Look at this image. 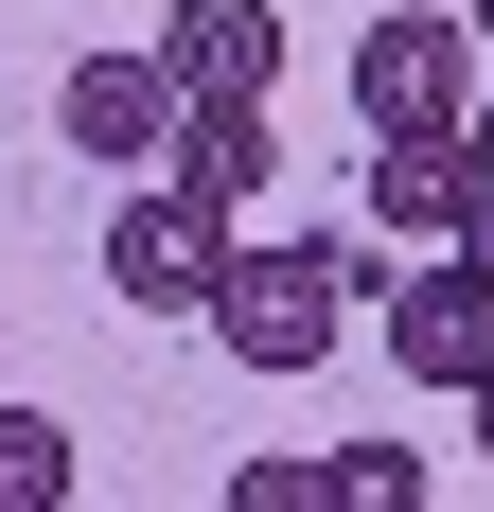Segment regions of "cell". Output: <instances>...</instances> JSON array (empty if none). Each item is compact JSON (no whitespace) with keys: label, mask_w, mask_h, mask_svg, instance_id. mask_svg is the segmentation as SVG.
<instances>
[{"label":"cell","mask_w":494,"mask_h":512,"mask_svg":"<svg viewBox=\"0 0 494 512\" xmlns=\"http://www.w3.org/2000/svg\"><path fill=\"white\" fill-rule=\"evenodd\" d=\"M353 283H371L353 248H230V265H212V301H195V318L230 336L247 371H318V354L353 336Z\"/></svg>","instance_id":"1"},{"label":"cell","mask_w":494,"mask_h":512,"mask_svg":"<svg viewBox=\"0 0 494 512\" xmlns=\"http://www.w3.org/2000/svg\"><path fill=\"white\" fill-rule=\"evenodd\" d=\"M371 336H389V371L406 389H477L494 371V265H406V283H371Z\"/></svg>","instance_id":"2"},{"label":"cell","mask_w":494,"mask_h":512,"mask_svg":"<svg viewBox=\"0 0 494 512\" xmlns=\"http://www.w3.org/2000/svg\"><path fill=\"white\" fill-rule=\"evenodd\" d=\"M212 265H230V212H195L177 177L106 212V283H124L142 318H195V301H212Z\"/></svg>","instance_id":"3"},{"label":"cell","mask_w":494,"mask_h":512,"mask_svg":"<svg viewBox=\"0 0 494 512\" xmlns=\"http://www.w3.org/2000/svg\"><path fill=\"white\" fill-rule=\"evenodd\" d=\"M477 106V36L459 18H371L353 36V124H459Z\"/></svg>","instance_id":"4"},{"label":"cell","mask_w":494,"mask_h":512,"mask_svg":"<svg viewBox=\"0 0 494 512\" xmlns=\"http://www.w3.org/2000/svg\"><path fill=\"white\" fill-rule=\"evenodd\" d=\"M159 177L195 212H247L265 177H283V124H265V89H177V142H159Z\"/></svg>","instance_id":"5"},{"label":"cell","mask_w":494,"mask_h":512,"mask_svg":"<svg viewBox=\"0 0 494 512\" xmlns=\"http://www.w3.org/2000/svg\"><path fill=\"white\" fill-rule=\"evenodd\" d=\"M53 124H71V159H159V142H177V71H159V36H142V53H71Z\"/></svg>","instance_id":"6"},{"label":"cell","mask_w":494,"mask_h":512,"mask_svg":"<svg viewBox=\"0 0 494 512\" xmlns=\"http://www.w3.org/2000/svg\"><path fill=\"white\" fill-rule=\"evenodd\" d=\"M159 71L177 89H265L283 71V0H177L159 18Z\"/></svg>","instance_id":"7"},{"label":"cell","mask_w":494,"mask_h":512,"mask_svg":"<svg viewBox=\"0 0 494 512\" xmlns=\"http://www.w3.org/2000/svg\"><path fill=\"white\" fill-rule=\"evenodd\" d=\"M371 230H459V124H371Z\"/></svg>","instance_id":"8"},{"label":"cell","mask_w":494,"mask_h":512,"mask_svg":"<svg viewBox=\"0 0 494 512\" xmlns=\"http://www.w3.org/2000/svg\"><path fill=\"white\" fill-rule=\"evenodd\" d=\"M71 495H89V460H71V424L0 407V512H71Z\"/></svg>","instance_id":"9"},{"label":"cell","mask_w":494,"mask_h":512,"mask_svg":"<svg viewBox=\"0 0 494 512\" xmlns=\"http://www.w3.org/2000/svg\"><path fill=\"white\" fill-rule=\"evenodd\" d=\"M230 512H353V495H336V460L283 442V460H230Z\"/></svg>","instance_id":"10"},{"label":"cell","mask_w":494,"mask_h":512,"mask_svg":"<svg viewBox=\"0 0 494 512\" xmlns=\"http://www.w3.org/2000/svg\"><path fill=\"white\" fill-rule=\"evenodd\" d=\"M336 495L353 512H424V442H336Z\"/></svg>","instance_id":"11"},{"label":"cell","mask_w":494,"mask_h":512,"mask_svg":"<svg viewBox=\"0 0 494 512\" xmlns=\"http://www.w3.org/2000/svg\"><path fill=\"white\" fill-rule=\"evenodd\" d=\"M459 265H494V177H459V230H442Z\"/></svg>","instance_id":"12"},{"label":"cell","mask_w":494,"mask_h":512,"mask_svg":"<svg viewBox=\"0 0 494 512\" xmlns=\"http://www.w3.org/2000/svg\"><path fill=\"white\" fill-rule=\"evenodd\" d=\"M459 177H494V106H459Z\"/></svg>","instance_id":"13"},{"label":"cell","mask_w":494,"mask_h":512,"mask_svg":"<svg viewBox=\"0 0 494 512\" xmlns=\"http://www.w3.org/2000/svg\"><path fill=\"white\" fill-rule=\"evenodd\" d=\"M442 407H459V424H477V460H494V371H477V389H442Z\"/></svg>","instance_id":"14"}]
</instances>
